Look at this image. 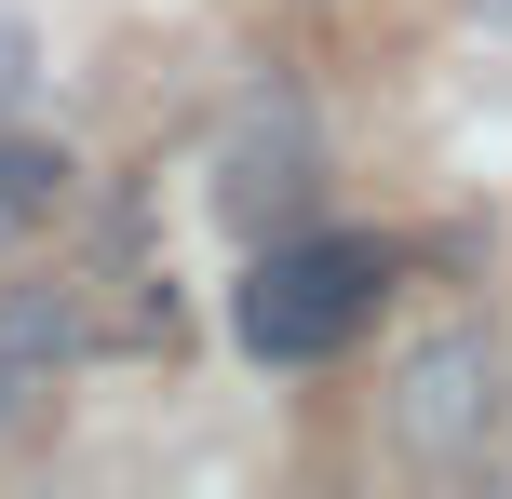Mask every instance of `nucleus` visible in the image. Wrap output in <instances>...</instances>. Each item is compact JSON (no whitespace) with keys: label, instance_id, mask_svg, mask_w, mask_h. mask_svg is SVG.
I'll use <instances>...</instances> for the list:
<instances>
[{"label":"nucleus","instance_id":"nucleus-1","mask_svg":"<svg viewBox=\"0 0 512 499\" xmlns=\"http://www.w3.org/2000/svg\"><path fill=\"white\" fill-rule=\"evenodd\" d=\"M378 284H391L378 243L283 230V243H256V270L230 284V338L256 351V365H324V351H351V338H364Z\"/></svg>","mask_w":512,"mask_h":499},{"label":"nucleus","instance_id":"nucleus-2","mask_svg":"<svg viewBox=\"0 0 512 499\" xmlns=\"http://www.w3.org/2000/svg\"><path fill=\"white\" fill-rule=\"evenodd\" d=\"M499 405H512V351L486 338V324H445V338H418L405 365H391V446L472 459L499 432Z\"/></svg>","mask_w":512,"mask_h":499},{"label":"nucleus","instance_id":"nucleus-3","mask_svg":"<svg viewBox=\"0 0 512 499\" xmlns=\"http://www.w3.org/2000/svg\"><path fill=\"white\" fill-rule=\"evenodd\" d=\"M310 189H324V135H310L297 95H256L230 122V149H216V216H230L243 243H283L310 216Z\"/></svg>","mask_w":512,"mask_h":499},{"label":"nucleus","instance_id":"nucleus-4","mask_svg":"<svg viewBox=\"0 0 512 499\" xmlns=\"http://www.w3.org/2000/svg\"><path fill=\"white\" fill-rule=\"evenodd\" d=\"M54 216H68V149L54 135H0V243L54 230Z\"/></svg>","mask_w":512,"mask_h":499},{"label":"nucleus","instance_id":"nucleus-5","mask_svg":"<svg viewBox=\"0 0 512 499\" xmlns=\"http://www.w3.org/2000/svg\"><path fill=\"white\" fill-rule=\"evenodd\" d=\"M0 351H14V365H68V351H95V324H81L68 284H14L0 297Z\"/></svg>","mask_w":512,"mask_h":499},{"label":"nucleus","instance_id":"nucleus-6","mask_svg":"<svg viewBox=\"0 0 512 499\" xmlns=\"http://www.w3.org/2000/svg\"><path fill=\"white\" fill-rule=\"evenodd\" d=\"M27 81H41V27H27V14H14V0H0V108H14V95H27Z\"/></svg>","mask_w":512,"mask_h":499},{"label":"nucleus","instance_id":"nucleus-7","mask_svg":"<svg viewBox=\"0 0 512 499\" xmlns=\"http://www.w3.org/2000/svg\"><path fill=\"white\" fill-rule=\"evenodd\" d=\"M14 392H27V365H14V351H0V432H14Z\"/></svg>","mask_w":512,"mask_h":499},{"label":"nucleus","instance_id":"nucleus-8","mask_svg":"<svg viewBox=\"0 0 512 499\" xmlns=\"http://www.w3.org/2000/svg\"><path fill=\"white\" fill-rule=\"evenodd\" d=\"M472 14H486V27H512V0H472Z\"/></svg>","mask_w":512,"mask_h":499}]
</instances>
